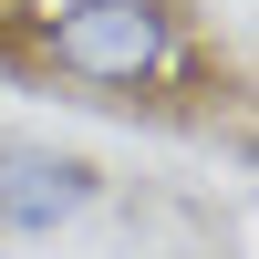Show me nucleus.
<instances>
[{"label":"nucleus","mask_w":259,"mask_h":259,"mask_svg":"<svg viewBox=\"0 0 259 259\" xmlns=\"http://www.w3.org/2000/svg\"><path fill=\"white\" fill-rule=\"evenodd\" d=\"M21 52H31V73L114 94V104H166L207 73L187 0H31Z\"/></svg>","instance_id":"f257e3e1"},{"label":"nucleus","mask_w":259,"mask_h":259,"mask_svg":"<svg viewBox=\"0 0 259 259\" xmlns=\"http://www.w3.org/2000/svg\"><path fill=\"white\" fill-rule=\"evenodd\" d=\"M104 207V166L73 156V145H41V135H0V249L21 239H62Z\"/></svg>","instance_id":"f03ea898"},{"label":"nucleus","mask_w":259,"mask_h":259,"mask_svg":"<svg viewBox=\"0 0 259 259\" xmlns=\"http://www.w3.org/2000/svg\"><path fill=\"white\" fill-rule=\"evenodd\" d=\"M21 11H31V0H21Z\"/></svg>","instance_id":"7ed1b4c3"},{"label":"nucleus","mask_w":259,"mask_h":259,"mask_svg":"<svg viewBox=\"0 0 259 259\" xmlns=\"http://www.w3.org/2000/svg\"><path fill=\"white\" fill-rule=\"evenodd\" d=\"M0 259H11V249H0Z\"/></svg>","instance_id":"20e7f679"}]
</instances>
